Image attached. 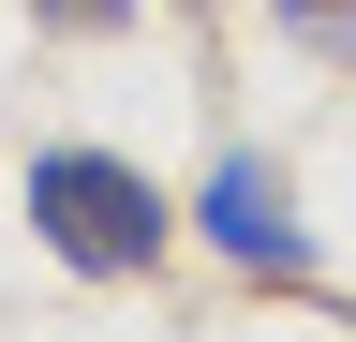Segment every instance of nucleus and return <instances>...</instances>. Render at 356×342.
Returning <instances> with one entry per match:
<instances>
[{"label":"nucleus","instance_id":"obj_2","mask_svg":"<svg viewBox=\"0 0 356 342\" xmlns=\"http://www.w3.org/2000/svg\"><path fill=\"white\" fill-rule=\"evenodd\" d=\"M193 224L238 253L252 283H312V224H297V194H282V164H267V149H222V164H208Z\"/></svg>","mask_w":356,"mask_h":342},{"label":"nucleus","instance_id":"obj_3","mask_svg":"<svg viewBox=\"0 0 356 342\" xmlns=\"http://www.w3.org/2000/svg\"><path fill=\"white\" fill-rule=\"evenodd\" d=\"M267 30H282V45H312V60H341V75H356V0H267Z\"/></svg>","mask_w":356,"mask_h":342},{"label":"nucleus","instance_id":"obj_4","mask_svg":"<svg viewBox=\"0 0 356 342\" xmlns=\"http://www.w3.org/2000/svg\"><path fill=\"white\" fill-rule=\"evenodd\" d=\"M30 15H44V30H119L134 0H30Z\"/></svg>","mask_w":356,"mask_h":342},{"label":"nucleus","instance_id":"obj_1","mask_svg":"<svg viewBox=\"0 0 356 342\" xmlns=\"http://www.w3.org/2000/svg\"><path fill=\"white\" fill-rule=\"evenodd\" d=\"M15 208H30V238L60 253L74 283H149L163 238H178V208L149 194V164H119V149H30Z\"/></svg>","mask_w":356,"mask_h":342}]
</instances>
